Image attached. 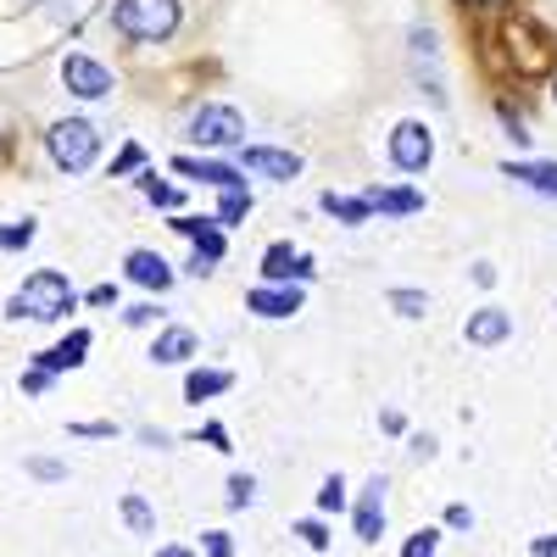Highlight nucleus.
Listing matches in <instances>:
<instances>
[{"mask_svg":"<svg viewBox=\"0 0 557 557\" xmlns=\"http://www.w3.org/2000/svg\"><path fill=\"white\" fill-rule=\"evenodd\" d=\"M446 530H474V507L451 502V507H446Z\"/></svg>","mask_w":557,"mask_h":557,"instance_id":"35","label":"nucleus"},{"mask_svg":"<svg viewBox=\"0 0 557 557\" xmlns=\"http://www.w3.org/2000/svg\"><path fill=\"white\" fill-rule=\"evenodd\" d=\"M173 173H184V178H201V184H212V190H228V184H246V173H240V168L212 162V157H173Z\"/></svg>","mask_w":557,"mask_h":557,"instance_id":"16","label":"nucleus"},{"mask_svg":"<svg viewBox=\"0 0 557 557\" xmlns=\"http://www.w3.org/2000/svg\"><path fill=\"white\" fill-rule=\"evenodd\" d=\"M23 391H28V396H45V391H51V374H45V368H28V374H23Z\"/></svg>","mask_w":557,"mask_h":557,"instance_id":"38","label":"nucleus"},{"mask_svg":"<svg viewBox=\"0 0 557 557\" xmlns=\"http://www.w3.org/2000/svg\"><path fill=\"white\" fill-rule=\"evenodd\" d=\"M296 535H301L312 552H330V524H323L318 513H312V519H301V524H296Z\"/></svg>","mask_w":557,"mask_h":557,"instance_id":"31","label":"nucleus"},{"mask_svg":"<svg viewBox=\"0 0 557 557\" xmlns=\"http://www.w3.org/2000/svg\"><path fill=\"white\" fill-rule=\"evenodd\" d=\"M401 557H441V530H412L401 541Z\"/></svg>","mask_w":557,"mask_h":557,"instance_id":"29","label":"nucleus"},{"mask_svg":"<svg viewBox=\"0 0 557 557\" xmlns=\"http://www.w3.org/2000/svg\"><path fill=\"white\" fill-rule=\"evenodd\" d=\"M173 235H184V240L196 246V257H207V262L223 257V228H218V218H190V212H178V218H173Z\"/></svg>","mask_w":557,"mask_h":557,"instance_id":"14","label":"nucleus"},{"mask_svg":"<svg viewBox=\"0 0 557 557\" xmlns=\"http://www.w3.org/2000/svg\"><path fill=\"white\" fill-rule=\"evenodd\" d=\"M385 474H374L362 491H357V502H351V530H357V541L362 546H374L380 535H385Z\"/></svg>","mask_w":557,"mask_h":557,"instance_id":"7","label":"nucleus"},{"mask_svg":"<svg viewBox=\"0 0 557 557\" xmlns=\"http://www.w3.org/2000/svg\"><path fill=\"white\" fill-rule=\"evenodd\" d=\"M507 335H513V312H502V307H480L462 323V341L469 346H502Z\"/></svg>","mask_w":557,"mask_h":557,"instance_id":"12","label":"nucleus"},{"mask_svg":"<svg viewBox=\"0 0 557 557\" xmlns=\"http://www.w3.org/2000/svg\"><path fill=\"white\" fill-rule=\"evenodd\" d=\"M84 351H89V330H73V335H62L51 351H39V357H34V368H45V374L57 380V374H67V368H78V362H84Z\"/></svg>","mask_w":557,"mask_h":557,"instance_id":"17","label":"nucleus"},{"mask_svg":"<svg viewBox=\"0 0 557 557\" xmlns=\"http://www.w3.org/2000/svg\"><path fill=\"white\" fill-rule=\"evenodd\" d=\"M201 552L207 557H235V535L228 530H201Z\"/></svg>","mask_w":557,"mask_h":557,"instance_id":"32","label":"nucleus"},{"mask_svg":"<svg viewBox=\"0 0 557 557\" xmlns=\"http://www.w3.org/2000/svg\"><path fill=\"white\" fill-rule=\"evenodd\" d=\"M323 212H330L335 223H346V228H362L368 218H374V207H368V196H323Z\"/></svg>","mask_w":557,"mask_h":557,"instance_id":"20","label":"nucleus"},{"mask_svg":"<svg viewBox=\"0 0 557 557\" xmlns=\"http://www.w3.org/2000/svg\"><path fill=\"white\" fill-rule=\"evenodd\" d=\"M151 557H196V552H190V546H157Z\"/></svg>","mask_w":557,"mask_h":557,"instance_id":"44","label":"nucleus"},{"mask_svg":"<svg viewBox=\"0 0 557 557\" xmlns=\"http://www.w3.org/2000/svg\"><path fill=\"white\" fill-rule=\"evenodd\" d=\"M257 502V480L251 474H228V485H223V507L228 513H240V507H251Z\"/></svg>","mask_w":557,"mask_h":557,"instance_id":"25","label":"nucleus"},{"mask_svg":"<svg viewBox=\"0 0 557 557\" xmlns=\"http://www.w3.org/2000/svg\"><path fill=\"white\" fill-rule=\"evenodd\" d=\"M318 268H312V257H301V251H290V240H273L268 251H262V285H307Z\"/></svg>","mask_w":557,"mask_h":557,"instance_id":"9","label":"nucleus"},{"mask_svg":"<svg viewBox=\"0 0 557 557\" xmlns=\"http://www.w3.org/2000/svg\"><path fill=\"white\" fill-rule=\"evenodd\" d=\"M502 173L530 184V190H541V196H557V162H502Z\"/></svg>","mask_w":557,"mask_h":557,"instance_id":"19","label":"nucleus"},{"mask_svg":"<svg viewBox=\"0 0 557 557\" xmlns=\"http://www.w3.org/2000/svg\"><path fill=\"white\" fill-rule=\"evenodd\" d=\"M240 151V168L257 173V178H273V184H290L301 173V157L296 151H278V146H235Z\"/></svg>","mask_w":557,"mask_h":557,"instance_id":"8","label":"nucleus"},{"mask_svg":"<svg viewBox=\"0 0 557 557\" xmlns=\"http://www.w3.org/2000/svg\"><path fill=\"white\" fill-rule=\"evenodd\" d=\"M480 7H491V0H480Z\"/></svg>","mask_w":557,"mask_h":557,"instance_id":"46","label":"nucleus"},{"mask_svg":"<svg viewBox=\"0 0 557 557\" xmlns=\"http://www.w3.org/2000/svg\"><path fill=\"white\" fill-rule=\"evenodd\" d=\"M530 557H557V535H535L530 541Z\"/></svg>","mask_w":557,"mask_h":557,"instance_id":"42","label":"nucleus"},{"mask_svg":"<svg viewBox=\"0 0 557 557\" xmlns=\"http://www.w3.org/2000/svg\"><path fill=\"white\" fill-rule=\"evenodd\" d=\"M62 84L73 89L78 101H101V96H112V89H117L112 67H107V62H96V57H84V51L62 57Z\"/></svg>","mask_w":557,"mask_h":557,"instance_id":"6","label":"nucleus"},{"mask_svg":"<svg viewBox=\"0 0 557 557\" xmlns=\"http://www.w3.org/2000/svg\"><path fill=\"white\" fill-rule=\"evenodd\" d=\"M23 469H28L34 480H45V485H62V480H67V462H57V457H28Z\"/></svg>","mask_w":557,"mask_h":557,"instance_id":"30","label":"nucleus"},{"mask_svg":"<svg viewBox=\"0 0 557 557\" xmlns=\"http://www.w3.org/2000/svg\"><path fill=\"white\" fill-rule=\"evenodd\" d=\"M139 446H151V451H168V446H173V435H168V430H157V424H146V430H139Z\"/></svg>","mask_w":557,"mask_h":557,"instance_id":"37","label":"nucleus"},{"mask_svg":"<svg viewBox=\"0 0 557 557\" xmlns=\"http://www.w3.org/2000/svg\"><path fill=\"white\" fill-rule=\"evenodd\" d=\"M223 391H235V374L228 368H190L184 374V401H212V396H223Z\"/></svg>","mask_w":557,"mask_h":557,"instance_id":"18","label":"nucleus"},{"mask_svg":"<svg viewBox=\"0 0 557 557\" xmlns=\"http://www.w3.org/2000/svg\"><path fill=\"white\" fill-rule=\"evenodd\" d=\"M112 28L134 45H157L178 28V0H117L112 7Z\"/></svg>","mask_w":557,"mask_h":557,"instance_id":"3","label":"nucleus"},{"mask_svg":"<svg viewBox=\"0 0 557 557\" xmlns=\"http://www.w3.org/2000/svg\"><path fill=\"white\" fill-rule=\"evenodd\" d=\"M246 218H251V190L246 184H228V190L218 196V228H235Z\"/></svg>","mask_w":557,"mask_h":557,"instance_id":"22","label":"nucleus"},{"mask_svg":"<svg viewBox=\"0 0 557 557\" xmlns=\"http://www.w3.org/2000/svg\"><path fill=\"white\" fill-rule=\"evenodd\" d=\"M139 196H146L151 207H178V201H184V196L173 190V184H168V178H157V173H139Z\"/></svg>","mask_w":557,"mask_h":557,"instance_id":"26","label":"nucleus"},{"mask_svg":"<svg viewBox=\"0 0 557 557\" xmlns=\"http://www.w3.org/2000/svg\"><path fill=\"white\" fill-rule=\"evenodd\" d=\"M184 134H190L201 151H235V146H246V117L228 107V101H207V107L190 112Z\"/></svg>","mask_w":557,"mask_h":557,"instance_id":"4","label":"nucleus"},{"mask_svg":"<svg viewBox=\"0 0 557 557\" xmlns=\"http://www.w3.org/2000/svg\"><path fill=\"white\" fill-rule=\"evenodd\" d=\"M552 101H557V84H552Z\"/></svg>","mask_w":557,"mask_h":557,"instance_id":"45","label":"nucleus"},{"mask_svg":"<svg viewBox=\"0 0 557 557\" xmlns=\"http://www.w3.org/2000/svg\"><path fill=\"white\" fill-rule=\"evenodd\" d=\"M301 285H257L251 296H246V307L257 312V318H296L301 312Z\"/></svg>","mask_w":557,"mask_h":557,"instance_id":"13","label":"nucleus"},{"mask_svg":"<svg viewBox=\"0 0 557 557\" xmlns=\"http://www.w3.org/2000/svg\"><path fill=\"white\" fill-rule=\"evenodd\" d=\"M380 424H385L391 435H401V430H407V424H401V412H396V407H385V412H380Z\"/></svg>","mask_w":557,"mask_h":557,"instance_id":"43","label":"nucleus"},{"mask_svg":"<svg viewBox=\"0 0 557 557\" xmlns=\"http://www.w3.org/2000/svg\"><path fill=\"white\" fill-rule=\"evenodd\" d=\"M201 441H207L212 451H228V430H223V424H201Z\"/></svg>","mask_w":557,"mask_h":557,"instance_id":"39","label":"nucleus"},{"mask_svg":"<svg viewBox=\"0 0 557 557\" xmlns=\"http://www.w3.org/2000/svg\"><path fill=\"white\" fill-rule=\"evenodd\" d=\"M196 346H201L196 330H184V323H168V330L151 341V362H157V368H178V362H190V357H196Z\"/></svg>","mask_w":557,"mask_h":557,"instance_id":"15","label":"nucleus"},{"mask_svg":"<svg viewBox=\"0 0 557 557\" xmlns=\"http://www.w3.org/2000/svg\"><path fill=\"white\" fill-rule=\"evenodd\" d=\"M67 435H73V441H112L117 424H101V418H89V424H67Z\"/></svg>","mask_w":557,"mask_h":557,"instance_id":"33","label":"nucleus"},{"mask_svg":"<svg viewBox=\"0 0 557 557\" xmlns=\"http://www.w3.org/2000/svg\"><path fill=\"white\" fill-rule=\"evenodd\" d=\"M162 312H157V301H139V307H128L123 312V323H128V330H146V323H157Z\"/></svg>","mask_w":557,"mask_h":557,"instance_id":"34","label":"nucleus"},{"mask_svg":"<svg viewBox=\"0 0 557 557\" xmlns=\"http://www.w3.org/2000/svg\"><path fill=\"white\" fill-rule=\"evenodd\" d=\"M0 146H7V139H0Z\"/></svg>","mask_w":557,"mask_h":557,"instance_id":"47","label":"nucleus"},{"mask_svg":"<svg viewBox=\"0 0 557 557\" xmlns=\"http://www.w3.org/2000/svg\"><path fill=\"white\" fill-rule=\"evenodd\" d=\"M123 273L134 278V285H146V290H173V278H178V268L162 257V251H146V246H139V251H128L123 257Z\"/></svg>","mask_w":557,"mask_h":557,"instance_id":"10","label":"nucleus"},{"mask_svg":"<svg viewBox=\"0 0 557 557\" xmlns=\"http://www.w3.org/2000/svg\"><path fill=\"white\" fill-rule=\"evenodd\" d=\"M45 151H51V162L62 173H89L101 157V128L89 117H62L51 123V134H45Z\"/></svg>","mask_w":557,"mask_h":557,"instance_id":"2","label":"nucleus"},{"mask_svg":"<svg viewBox=\"0 0 557 557\" xmlns=\"http://www.w3.org/2000/svg\"><path fill=\"white\" fill-rule=\"evenodd\" d=\"M73 307H78V290H73V278L57 273V268L28 273L23 285L7 296V318H28V323H62Z\"/></svg>","mask_w":557,"mask_h":557,"instance_id":"1","label":"nucleus"},{"mask_svg":"<svg viewBox=\"0 0 557 557\" xmlns=\"http://www.w3.org/2000/svg\"><path fill=\"white\" fill-rule=\"evenodd\" d=\"M139 162H146V151H139V146H123V157L112 162V178H123V173H134Z\"/></svg>","mask_w":557,"mask_h":557,"instance_id":"36","label":"nucleus"},{"mask_svg":"<svg viewBox=\"0 0 557 557\" xmlns=\"http://www.w3.org/2000/svg\"><path fill=\"white\" fill-rule=\"evenodd\" d=\"M368 207L391 212V218H407V212H424V196L418 190H368Z\"/></svg>","mask_w":557,"mask_h":557,"instance_id":"23","label":"nucleus"},{"mask_svg":"<svg viewBox=\"0 0 557 557\" xmlns=\"http://www.w3.org/2000/svg\"><path fill=\"white\" fill-rule=\"evenodd\" d=\"M407 45H412V73H418V78L430 73V96H435V101H446V78H441V51H435V28L412 23V28H407Z\"/></svg>","mask_w":557,"mask_h":557,"instance_id":"11","label":"nucleus"},{"mask_svg":"<svg viewBox=\"0 0 557 557\" xmlns=\"http://www.w3.org/2000/svg\"><path fill=\"white\" fill-rule=\"evenodd\" d=\"M391 162H396L401 173H424V168L435 162V134H430V123H418V117L396 123V128H391Z\"/></svg>","mask_w":557,"mask_h":557,"instance_id":"5","label":"nucleus"},{"mask_svg":"<svg viewBox=\"0 0 557 557\" xmlns=\"http://www.w3.org/2000/svg\"><path fill=\"white\" fill-rule=\"evenodd\" d=\"M407 451L430 462V457H435V435H407Z\"/></svg>","mask_w":557,"mask_h":557,"instance_id":"40","label":"nucleus"},{"mask_svg":"<svg viewBox=\"0 0 557 557\" xmlns=\"http://www.w3.org/2000/svg\"><path fill=\"white\" fill-rule=\"evenodd\" d=\"M84 301H89V307H112V301H117V285H96Z\"/></svg>","mask_w":557,"mask_h":557,"instance_id":"41","label":"nucleus"},{"mask_svg":"<svg viewBox=\"0 0 557 557\" xmlns=\"http://www.w3.org/2000/svg\"><path fill=\"white\" fill-rule=\"evenodd\" d=\"M34 235H39V228H34L28 218H23V223H0V251H28Z\"/></svg>","mask_w":557,"mask_h":557,"instance_id":"27","label":"nucleus"},{"mask_svg":"<svg viewBox=\"0 0 557 557\" xmlns=\"http://www.w3.org/2000/svg\"><path fill=\"white\" fill-rule=\"evenodd\" d=\"M117 513H123V524H128L134 535H157V507H151L146 496H139V491H123Z\"/></svg>","mask_w":557,"mask_h":557,"instance_id":"21","label":"nucleus"},{"mask_svg":"<svg viewBox=\"0 0 557 557\" xmlns=\"http://www.w3.org/2000/svg\"><path fill=\"white\" fill-rule=\"evenodd\" d=\"M351 507V491H346V480L341 474H330L318 485V519H330V513H346Z\"/></svg>","mask_w":557,"mask_h":557,"instance_id":"24","label":"nucleus"},{"mask_svg":"<svg viewBox=\"0 0 557 557\" xmlns=\"http://www.w3.org/2000/svg\"><path fill=\"white\" fill-rule=\"evenodd\" d=\"M391 307H396V318H424V312H430V296L401 285V290H391Z\"/></svg>","mask_w":557,"mask_h":557,"instance_id":"28","label":"nucleus"}]
</instances>
